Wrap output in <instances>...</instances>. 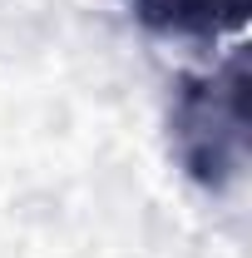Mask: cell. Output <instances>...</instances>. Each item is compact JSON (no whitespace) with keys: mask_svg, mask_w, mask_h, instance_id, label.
Returning <instances> with one entry per match:
<instances>
[{"mask_svg":"<svg viewBox=\"0 0 252 258\" xmlns=\"http://www.w3.org/2000/svg\"><path fill=\"white\" fill-rule=\"evenodd\" d=\"M252 75L247 55L237 50L213 75H183L173 104H168V139L198 189H232L247 169V139H252Z\"/></svg>","mask_w":252,"mask_h":258,"instance_id":"1","label":"cell"},{"mask_svg":"<svg viewBox=\"0 0 252 258\" xmlns=\"http://www.w3.org/2000/svg\"><path fill=\"white\" fill-rule=\"evenodd\" d=\"M124 10L168 40H222L247 25L252 0H124Z\"/></svg>","mask_w":252,"mask_h":258,"instance_id":"2","label":"cell"}]
</instances>
